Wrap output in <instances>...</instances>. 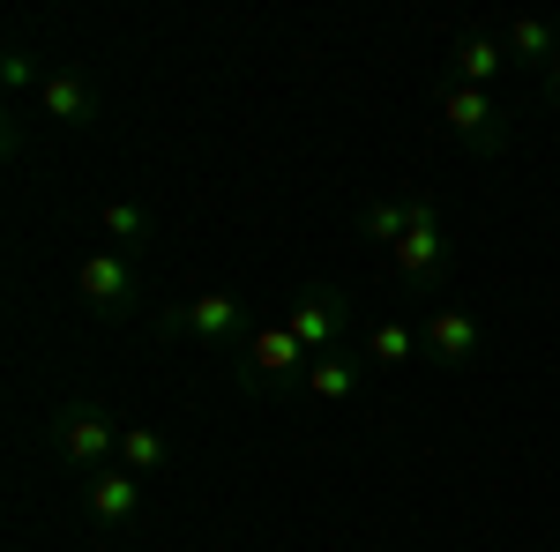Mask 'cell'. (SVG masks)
<instances>
[{
  "label": "cell",
  "mask_w": 560,
  "mask_h": 552,
  "mask_svg": "<svg viewBox=\"0 0 560 552\" xmlns=\"http://www.w3.org/2000/svg\"><path fill=\"white\" fill-rule=\"evenodd\" d=\"M142 232H150V216L135 210V202H105V247H142Z\"/></svg>",
  "instance_id": "cell-16"
},
{
  "label": "cell",
  "mask_w": 560,
  "mask_h": 552,
  "mask_svg": "<svg viewBox=\"0 0 560 552\" xmlns=\"http://www.w3.org/2000/svg\"><path fill=\"white\" fill-rule=\"evenodd\" d=\"M306 388H314L322 403H345L351 388H359V359H351V351H322V359H306Z\"/></svg>",
  "instance_id": "cell-11"
},
{
  "label": "cell",
  "mask_w": 560,
  "mask_h": 552,
  "mask_svg": "<svg viewBox=\"0 0 560 552\" xmlns=\"http://www.w3.org/2000/svg\"><path fill=\"white\" fill-rule=\"evenodd\" d=\"M0 75H8V90H31V83H45L38 68H31V52H8V68H0Z\"/></svg>",
  "instance_id": "cell-17"
},
{
  "label": "cell",
  "mask_w": 560,
  "mask_h": 552,
  "mask_svg": "<svg viewBox=\"0 0 560 552\" xmlns=\"http://www.w3.org/2000/svg\"><path fill=\"white\" fill-rule=\"evenodd\" d=\"M120 433H128V425L113 419L105 403H83V396L52 411V441H60V463L90 470V478H97V470H113V456H120Z\"/></svg>",
  "instance_id": "cell-2"
},
{
  "label": "cell",
  "mask_w": 560,
  "mask_h": 552,
  "mask_svg": "<svg viewBox=\"0 0 560 552\" xmlns=\"http://www.w3.org/2000/svg\"><path fill=\"white\" fill-rule=\"evenodd\" d=\"M366 232L388 239V261L411 277V284H433L441 261H448V224L433 202H374L366 210Z\"/></svg>",
  "instance_id": "cell-1"
},
{
  "label": "cell",
  "mask_w": 560,
  "mask_h": 552,
  "mask_svg": "<svg viewBox=\"0 0 560 552\" xmlns=\"http://www.w3.org/2000/svg\"><path fill=\"white\" fill-rule=\"evenodd\" d=\"M284 329L306 343V359H322V351H345V298L329 292V284H314L284 306Z\"/></svg>",
  "instance_id": "cell-4"
},
{
  "label": "cell",
  "mask_w": 560,
  "mask_h": 552,
  "mask_svg": "<svg viewBox=\"0 0 560 552\" xmlns=\"http://www.w3.org/2000/svg\"><path fill=\"white\" fill-rule=\"evenodd\" d=\"M306 366V343L292 337V329H284V321H269V329H255V337H247V381H292V374H300Z\"/></svg>",
  "instance_id": "cell-6"
},
{
  "label": "cell",
  "mask_w": 560,
  "mask_h": 552,
  "mask_svg": "<svg viewBox=\"0 0 560 552\" xmlns=\"http://www.w3.org/2000/svg\"><path fill=\"white\" fill-rule=\"evenodd\" d=\"M501 45H509V60H530V68H553L560 31H553V23H530V15H523V23H509V31H501Z\"/></svg>",
  "instance_id": "cell-13"
},
{
  "label": "cell",
  "mask_w": 560,
  "mask_h": 552,
  "mask_svg": "<svg viewBox=\"0 0 560 552\" xmlns=\"http://www.w3.org/2000/svg\"><path fill=\"white\" fill-rule=\"evenodd\" d=\"M75 298H83L90 314H135L142 277H135V261L120 247H97V255L75 261Z\"/></svg>",
  "instance_id": "cell-3"
},
{
  "label": "cell",
  "mask_w": 560,
  "mask_h": 552,
  "mask_svg": "<svg viewBox=\"0 0 560 552\" xmlns=\"http://www.w3.org/2000/svg\"><path fill=\"white\" fill-rule=\"evenodd\" d=\"M419 337H427V359H441V366H464V359H478V343H486L464 306H433Z\"/></svg>",
  "instance_id": "cell-9"
},
{
  "label": "cell",
  "mask_w": 560,
  "mask_h": 552,
  "mask_svg": "<svg viewBox=\"0 0 560 552\" xmlns=\"http://www.w3.org/2000/svg\"><path fill=\"white\" fill-rule=\"evenodd\" d=\"M38 105H45V120H60V128H90V120H97V97H90V83H83V75H68V68H45Z\"/></svg>",
  "instance_id": "cell-10"
},
{
  "label": "cell",
  "mask_w": 560,
  "mask_h": 552,
  "mask_svg": "<svg viewBox=\"0 0 560 552\" xmlns=\"http://www.w3.org/2000/svg\"><path fill=\"white\" fill-rule=\"evenodd\" d=\"M441 113H448V128L464 134L471 150H493V142H501V105H493L486 90L456 83V90H448V97H441Z\"/></svg>",
  "instance_id": "cell-8"
},
{
  "label": "cell",
  "mask_w": 560,
  "mask_h": 552,
  "mask_svg": "<svg viewBox=\"0 0 560 552\" xmlns=\"http://www.w3.org/2000/svg\"><path fill=\"white\" fill-rule=\"evenodd\" d=\"M419 351H427V337L404 329V321H374V329H366V359H374V366H404V359H419Z\"/></svg>",
  "instance_id": "cell-14"
},
{
  "label": "cell",
  "mask_w": 560,
  "mask_h": 552,
  "mask_svg": "<svg viewBox=\"0 0 560 552\" xmlns=\"http://www.w3.org/2000/svg\"><path fill=\"white\" fill-rule=\"evenodd\" d=\"M501 68H509V45H501V38H464V45H456V83L486 90Z\"/></svg>",
  "instance_id": "cell-12"
},
{
  "label": "cell",
  "mask_w": 560,
  "mask_h": 552,
  "mask_svg": "<svg viewBox=\"0 0 560 552\" xmlns=\"http://www.w3.org/2000/svg\"><path fill=\"white\" fill-rule=\"evenodd\" d=\"M546 90H553V105H560V52H553V68H546Z\"/></svg>",
  "instance_id": "cell-18"
},
{
  "label": "cell",
  "mask_w": 560,
  "mask_h": 552,
  "mask_svg": "<svg viewBox=\"0 0 560 552\" xmlns=\"http://www.w3.org/2000/svg\"><path fill=\"white\" fill-rule=\"evenodd\" d=\"M83 501H90V515H97L105 530H128L135 515H142V478L113 463V470H97V478L83 485Z\"/></svg>",
  "instance_id": "cell-7"
},
{
  "label": "cell",
  "mask_w": 560,
  "mask_h": 552,
  "mask_svg": "<svg viewBox=\"0 0 560 552\" xmlns=\"http://www.w3.org/2000/svg\"><path fill=\"white\" fill-rule=\"evenodd\" d=\"M158 463H165V441H158L150 425H128V433H120V470H135V478H150Z\"/></svg>",
  "instance_id": "cell-15"
},
{
  "label": "cell",
  "mask_w": 560,
  "mask_h": 552,
  "mask_svg": "<svg viewBox=\"0 0 560 552\" xmlns=\"http://www.w3.org/2000/svg\"><path fill=\"white\" fill-rule=\"evenodd\" d=\"M173 321H179V337H187V343H202V351H224V343L247 329V306H240L232 292H195V298H187V306L173 314Z\"/></svg>",
  "instance_id": "cell-5"
}]
</instances>
